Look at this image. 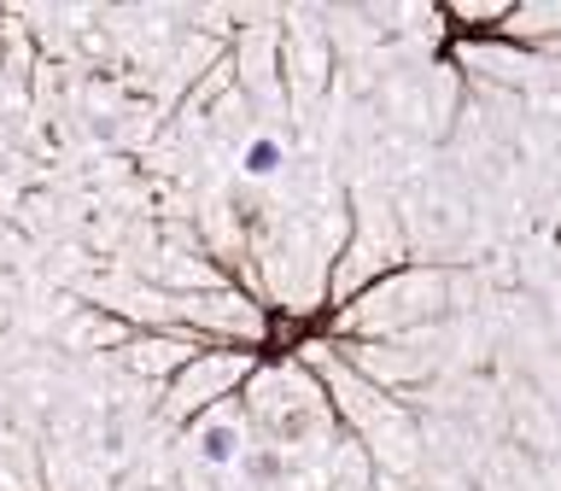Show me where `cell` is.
I'll return each instance as SVG.
<instances>
[{
    "mask_svg": "<svg viewBox=\"0 0 561 491\" xmlns=\"http://www.w3.org/2000/svg\"><path fill=\"white\" fill-rule=\"evenodd\" d=\"M234 450H240V438L228 433V427H210V433H205V456H210V463H228Z\"/></svg>",
    "mask_w": 561,
    "mask_h": 491,
    "instance_id": "6da1fadb",
    "label": "cell"
},
{
    "mask_svg": "<svg viewBox=\"0 0 561 491\" xmlns=\"http://www.w3.org/2000/svg\"><path fill=\"white\" fill-rule=\"evenodd\" d=\"M275 164H280V147H275V140H257V147L245 152V170H252V175H270Z\"/></svg>",
    "mask_w": 561,
    "mask_h": 491,
    "instance_id": "7a4b0ae2",
    "label": "cell"
}]
</instances>
